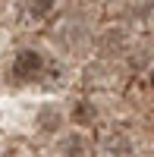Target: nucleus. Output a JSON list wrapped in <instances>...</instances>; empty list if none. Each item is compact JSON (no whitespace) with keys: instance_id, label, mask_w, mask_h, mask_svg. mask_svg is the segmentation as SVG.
I'll list each match as a JSON object with an SVG mask.
<instances>
[{"instance_id":"1","label":"nucleus","mask_w":154,"mask_h":157,"mask_svg":"<svg viewBox=\"0 0 154 157\" xmlns=\"http://www.w3.org/2000/svg\"><path fill=\"white\" fill-rule=\"evenodd\" d=\"M13 69H16L19 75H38L41 72V57H38L35 50H22V54L16 57V63H13Z\"/></svg>"},{"instance_id":"2","label":"nucleus","mask_w":154,"mask_h":157,"mask_svg":"<svg viewBox=\"0 0 154 157\" xmlns=\"http://www.w3.org/2000/svg\"><path fill=\"white\" fill-rule=\"evenodd\" d=\"M29 6H32V13H47L50 6H54V0H32Z\"/></svg>"}]
</instances>
